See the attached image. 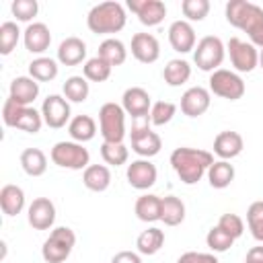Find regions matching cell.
Wrapping results in <instances>:
<instances>
[{
    "label": "cell",
    "instance_id": "cell-1",
    "mask_svg": "<svg viewBox=\"0 0 263 263\" xmlns=\"http://www.w3.org/2000/svg\"><path fill=\"white\" fill-rule=\"evenodd\" d=\"M224 14L232 27L249 35V41L257 49H263V8L261 6L249 0H230L226 2Z\"/></svg>",
    "mask_w": 263,
    "mask_h": 263
},
{
    "label": "cell",
    "instance_id": "cell-2",
    "mask_svg": "<svg viewBox=\"0 0 263 263\" xmlns=\"http://www.w3.org/2000/svg\"><path fill=\"white\" fill-rule=\"evenodd\" d=\"M212 164H214V156L208 150L181 146L171 152V166L185 185L199 183L203 175H208V168Z\"/></svg>",
    "mask_w": 263,
    "mask_h": 263
},
{
    "label": "cell",
    "instance_id": "cell-3",
    "mask_svg": "<svg viewBox=\"0 0 263 263\" xmlns=\"http://www.w3.org/2000/svg\"><path fill=\"white\" fill-rule=\"evenodd\" d=\"M127 14L123 4L109 0V2H99L95 4L88 14H86V27L95 35H113L119 33L125 27Z\"/></svg>",
    "mask_w": 263,
    "mask_h": 263
},
{
    "label": "cell",
    "instance_id": "cell-4",
    "mask_svg": "<svg viewBox=\"0 0 263 263\" xmlns=\"http://www.w3.org/2000/svg\"><path fill=\"white\" fill-rule=\"evenodd\" d=\"M74 245H76L74 230L68 226H55L51 228L49 236L41 247V257L45 263H64L70 257Z\"/></svg>",
    "mask_w": 263,
    "mask_h": 263
},
{
    "label": "cell",
    "instance_id": "cell-5",
    "mask_svg": "<svg viewBox=\"0 0 263 263\" xmlns=\"http://www.w3.org/2000/svg\"><path fill=\"white\" fill-rule=\"evenodd\" d=\"M132 132H129V138H132V150L142 156V158H152L160 152L162 148V140L156 132H152V123H150V115L148 117H138V119H132Z\"/></svg>",
    "mask_w": 263,
    "mask_h": 263
},
{
    "label": "cell",
    "instance_id": "cell-6",
    "mask_svg": "<svg viewBox=\"0 0 263 263\" xmlns=\"http://www.w3.org/2000/svg\"><path fill=\"white\" fill-rule=\"evenodd\" d=\"M226 55V45L222 43L220 37L216 35H205L197 41L195 49H193V62L201 72H216L220 70L222 62Z\"/></svg>",
    "mask_w": 263,
    "mask_h": 263
},
{
    "label": "cell",
    "instance_id": "cell-7",
    "mask_svg": "<svg viewBox=\"0 0 263 263\" xmlns=\"http://www.w3.org/2000/svg\"><path fill=\"white\" fill-rule=\"evenodd\" d=\"M49 158L60 168H70V171H84L90 164L88 150L84 148V144H78L74 140H70V142L64 140V142L53 144Z\"/></svg>",
    "mask_w": 263,
    "mask_h": 263
},
{
    "label": "cell",
    "instance_id": "cell-8",
    "mask_svg": "<svg viewBox=\"0 0 263 263\" xmlns=\"http://www.w3.org/2000/svg\"><path fill=\"white\" fill-rule=\"evenodd\" d=\"M125 111L121 105L109 101L99 109V132L103 142H123L125 138Z\"/></svg>",
    "mask_w": 263,
    "mask_h": 263
},
{
    "label": "cell",
    "instance_id": "cell-9",
    "mask_svg": "<svg viewBox=\"0 0 263 263\" xmlns=\"http://www.w3.org/2000/svg\"><path fill=\"white\" fill-rule=\"evenodd\" d=\"M208 82H210V92H214L216 97H222L226 101H238V99H242V95L247 90L240 74L234 70H226V68L212 72Z\"/></svg>",
    "mask_w": 263,
    "mask_h": 263
},
{
    "label": "cell",
    "instance_id": "cell-10",
    "mask_svg": "<svg viewBox=\"0 0 263 263\" xmlns=\"http://www.w3.org/2000/svg\"><path fill=\"white\" fill-rule=\"evenodd\" d=\"M226 51L230 55V64L234 72L238 74H249L259 66V49L251 41H242L238 37H230L226 43Z\"/></svg>",
    "mask_w": 263,
    "mask_h": 263
},
{
    "label": "cell",
    "instance_id": "cell-11",
    "mask_svg": "<svg viewBox=\"0 0 263 263\" xmlns=\"http://www.w3.org/2000/svg\"><path fill=\"white\" fill-rule=\"evenodd\" d=\"M43 123L51 129H60L70 123V101L62 95H49L41 105Z\"/></svg>",
    "mask_w": 263,
    "mask_h": 263
},
{
    "label": "cell",
    "instance_id": "cell-12",
    "mask_svg": "<svg viewBox=\"0 0 263 263\" xmlns=\"http://www.w3.org/2000/svg\"><path fill=\"white\" fill-rule=\"evenodd\" d=\"M125 177H127V183H129L134 189L146 191V189H150V187L156 183L158 171H156V166L150 162V158H138V160H132V162L127 164Z\"/></svg>",
    "mask_w": 263,
    "mask_h": 263
},
{
    "label": "cell",
    "instance_id": "cell-13",
    "mask_svg": "<svg viewBox=\"0 0 263 263\" xmlns=\"http://www.w3.org/2000/svg\"><path fill=\"white\" fill-rule=\"evenodd\" d=\"M127 8L146 27H156L166 16V4L162 0H127Z\"/></svg>",
    "mask_w": 263,
    "mask_h": 263
},
{
    "label": "cell",
    "instance_id": "cell-14",
    "mask_svg": "<svg viewBox=\"0 0 263 263\" xmlns=\"http://www.w3.org/2000/svg\"><path fill=\"white\" fill-rule=\"evenodd\" d=\"M121 107H123V111L132 119L148 117L150 115V109H152V99H150L148 90H144L142 86H129V88L123 90Z\"/></svg>",
    "mask_w": 263,
    "mask_h": 263
},
{
    "label": "cell",
    "instance_id": "cell-15",
    "mask_svg": "<svg viewBox=\"0 0 263 263\" xmlns=\"http://www.w3.org/2000/svg\"><path fill=\"white\" fill-rule=\"evenodd\" d=\"M27 220L35 230H49L55 222V205L49 197H35L27 208Z\"/></svg>",
    "mask_w": 263,
    "mask_h": 263
},
{
    "label": "cell",
    "instance_id": "cell-16",
    "mask_svg": "<svg viewBox=\"0 0 263 263\" xmlns=\"http://www.w3.org/2000/svg\"><path fill=\"white\" fill-rule=\"evenodd\" d=\"M168 43L177 53H189L195 49L197 45V37H195V29L189 21H175L168 27Z\"/></svg>",
    "mask_w": 263,
    "mask_h": 263
},
{
    "label": "cell",
    "instance_id": "cell-17",
    "mask_svg": "<svg viewBox=\"0 0 263 263\" xmlns=\"http://www.w3.org/2000/svg\"><path fill=\"white\" fill-rule=\"evenodd\" d=\"M212 95L203 86H191L181 97V113L187 117H199L210 109Z\"/></svg>",
    "mask_w": 263,
    "mask_h": 263
},
{
    "label": "cell",
    "instance_id": "cell-18",
    "mask_svg": "<svg viewBox=\"0 0 263 263\" xmlns=\"http://www.w3.org/2000/svg\"><path fill=\"white\" fill-rule=\"evenodd\" d=\"M23 43H25V49L29 53H37L41 58V53H45L49 43H51L49 27L45 23H31V25H27V29L23 31Z\"/></svg>",
    "mask_w": 263,
    "mask_h": 263
},
{
    "label": "cell",
    "instance_id": "cell-19",
    "mask_svg": "<svg viewBox=\"0 0 263 263\" xmlns=\"http://www.w3.org/2000/svg\"><path fill=\"white\" fill-rule=\"evenodd\" d=\"M132 55L140 64H154L160 58V43L152 33H136L132 37Z\"/></svg>",
    "mask_w": 263,
    "mask_h": 263
},
{
    "label": "cell",
    "instance_id": "cell-20",
    "mask_svg": "<svg viewBox=\"0 0 263 263\" xmlns=\"http://www.w3.org/2000/svg\"><path fill=\"white\" fill-rule=\"evenodd\" d=\"M245 148V140L238 132L224 129L214 138V154L220 160H232L236 158Z\"/></svg>",
    "mask_w": 263,
    "mask_h": 263
},
{
    "label": "cell",
    "instance_id": "cell-21",
    "mask_svg": "<svg viewBox=\"0 0 263 263\" xmlns=\"http://www.w3.org/2000/svg\"><path fill=\"white\" fill-rule=\"evenodd\" d=\"M39 97V82L31 76H16L10 82L8 88V99L23 105V107H31V103Z\"/></svg>",
    "mask_w": 263,
    "mask_h": 263
},
{
    "label": "cell",
    "instance_id": "cell-22",
    "mask_svg": "<svg viewBox=\"0 0 263 263\" xmlns=\"http://www.w3.org/2000/svg\"><path fill=\"white\" fill-rule=\"evenodd\" d=\"M86 60V43L80 37H66L58 47V62L62 66H78Z\"/></svg>",
    "mask_w": 263,
    "mask_h": 263
},
{
    "label": "cell",
    "instance_id": "cell-23",
    "mask_svg": "<svg viewBox=\"0 0 263 263\" xmlns=\"http://www.w3.org/2000/svg\"><path fill=\"white\" fill-rule=\"evenodd\" d=\"M82 183H84V187L88 191H95V193L107 191L109 185H111V171H109V166H105V164H88L82 171Z\"/></svg>",
    "mask_w": 263,
    "mask_h": 263
},
{
    "label": "cell",
    "instance_id": "cell-24",
    "mask_svg": "<svg viewBox=\"0 0 263 263\" xmlns=\"http://www.w3.org/2000/svg\"><path fill=\"white\" fill-rule=\"evenodd\" d=\"M160 210H162V197H158L154 193L140 195L134 205V212H136L138 220H142V222H158Z\"/></svg>",
    "mask_w": 263,
    "mask_h": 263
},
{
    "label": "cell",
    "instance_id": "cell-25",
    "mask_svg": "<svg viewBox=\"0 0 263 263\" xmlns=\"http://www.w3.org/2000/svg\"><path fill=\"white\" fill-rule=\"evenodd\" d=\"M68 134L78 144L90 142L97 136V121L90 115H76L68 123Z\"/></svg>",
    "mask_w": 263,
    "mask_h": 263
},
{
    "label": "cell",
    "instance_id": "cell-26",
    "mask_svg": "<svg viewBox=\"0 0 263 263\" xmlns=\"http://www.w3.org/2000/svg\"><path fill=\"white\" fill-rule=\"evenodd\" d=\"M0 208L6 216H16L25 208V191L18 185H4L0 189Z\"/></svg>",
    "mask_w": 263,
    "mask_h": 263
},
{
    "label": "cell",
    "instance_id": "cell-27",
    "mask_svg": "<svg viewBox=\"0 0 263 263\" xmlns=\"http://www.w3.org/2000/svg\"><path fill=\"white\" fill-rule=\"evenodd\" d=\"M21 166L29 177H41L47 171V156L39 148H25L21 152Z\"/></svg>",
    "mask_w": 263,
    "mask_h": 263
},
{
    "label": "cell",
    "instance_id": "cell-28",
    "mask_svg": "<svg viewBox=\"0 0 263 263\" xmlns=\"http://www.w3.org/2000/svg\"><path fill=\"white\" fill-rule=\"evenodd\" d=\"M164 245V232L156 226H150L142 230L136 238V247L140 255H156Z\"/></svg>",
    "mask_w": 263,
    "mask_h": 263
},
{
    "label": "cell",
    "instance_id": "cell-29",
    "mask_svg": "<svg viewBox=\"0 0 263 263\" xmlns=\"http://www.w3.org/2000/svg\"><path fill=\"white\" fill-rule=\"evenodd\" d=\"M162 78L168 86H181L185 84L189 78H191V66L189 62L181 60V58H175V60H168L164 70H162Z\"/></svg>",
    "mask_w": 263,
    "mask_h": 263
},
{
    "label": "cell",
    "instance_id": "cell-30",
    "mask_svg": "<svg viewBox=\"0 0 263 263\" xmlns=\"http://www.w3.org/2000/svg\"><path fill=\"white\" fill-rule=\"evenodd\" d=\"M234 166L230 160H214V164L208 168V181L214 189H226L234 181Z\"/></svg>",
    "mask_w": 263,
    "mask_h": 263
},
{
    "label": "cell",
    "instance_id": "cell-31",
    "mask_svg": "<svg viewBox=\"0 0 263 263\" xmlns=\"http://www.w3.org/2000/svg\"><path fill=\"white\" fill-rule=\"evenodd\" d=\"M183 220H185V203L177 195H164L160 222H164V226H179Z\"/></svg>",
    "mask_w": 263,
    "mask_h": 263
},
{
    "label": "cell",
    "instance_id": "cell-32",
    "mask_svg": "<svg viewBox=\"0 0 263 263\" xmlns=\"http://www.w3.org/2000/svg\"><path fill=\"white\" fill-rule=\"evenodd\" d=\"M99 58H103L105 62H109L111 66H121L127 60V47L121 39L115 37H107L101 45H99Z\"/></svg>",
    "mask_w": 263,
    "mask_h": 263
},
{
    "label": "cell",
    "instance_id": "cell-33",
    "mask_svg": "<svg viewBox=\"0 0 263 263\" xmlns=\"http://www.w3.org/2000/svg\"><path fill=\"white\" fill-rule=\"evenodd\" d=\"M60 72V66L55 60L51 58H35L31 64H29V76L35 78L37 82H51Z\"/></svg>",
    "mask_w": 263,
    "mask_h": 263
},
{
    "label": "cell",
    "instance_id": "cell-34",
    "mask_svg": "<svg viewBox=\"0 0 263 263\" xmlns=\"http://www.w3.org/2000/svg\"><path fill=\"white\" fill-rule=\"evenodd\" d=\"M111 70H113V66H111L109 62H105L103 58L95 55V58H90V60L84 62V66H82V76H84L88 82H105V80H109Z\"/></svg>",
    "mask_w": 263,
    "mask_h": 263
},
{
    "label": "cell",
    "instance_id": "cell-35",
    "mask_svg": "<svg viewBox=\"0 0 263 263\" xmlns=\"http://www.w3.org/2000/svg\"><path fill=\"white\" fill-rule=\"evenodd\" d=\"M62 90H64V97L70 103H84L88 99L90 84L84 76H70V78H66Z\"/></svg>",
    "mask_w": 263,
    "mask_h": 263
},
{
    "label": "cell",
    "instance_id": "cell-36",
    "mask_svg": "<svg viewBox=\"0 0 263 263\" xmlns=\"http://www.w3.org/2000/svg\"><path fill=\"white\" fill-rule=\"evenodd\" d=\"M101 156L111 166H121L129 158V150L123 142H103L101 144Z\"/></svg>",
    "mask_w": 263,
    "mask_h": 263
},
{
    "label": "cell",
    "instance_id": "cell-37",
    "mask_svg": "<svg viewBox=\"0 0 263 263\" xmlns=\"http://www.w3.org/2000/svg\"><path fill=\"white\" fill-rule=\"evenodd\" d=\"M18 39H21V29L14 21H6L0 25V53L2 55L12 53Z\"/></svg>",
    "mask_w": 263,
    "mask_h": 263
},
{
    "label": "cell",
    "instance_id": "cell-38",
    "mask_svg": "<svg viewBox=\"0 0 263 263\" xmlns=\"http://www.w3.org/2000/svg\"><path fill=\"white\" fill-rule=\"evenodd\" d=\"M41 125H43V115H41V111H37L33 107H25L14 123L16 129L27 132V134H37L41 129Z\"/></svg>",
    "mask_w": 263,
    "mask_h": 263
},
{
    "label": "cell",
    "instance_id": "cell-39",
    "mask_svg": "<svg viewBox=\"0 0 263 263\" xmlns=\"http://www.w3.org/2000/svg\"><path fill=\"white\" fill-rule=\"evenodd\" d=\"M247 226L255 240L263 242V199L253 201L247 210Z\"/></svg>",
    "mask_w": 263,
    "mask_h": 263
},
{
    "label": "cell",
    "instance_id": "cell-40",
    "mask_svg": "<svg viewBox=\"0 0 263 263\" xmlns=\"http://www.w3.org/2000/svg\"><path fill=\"white\" fill-rule=\"evenodd\" d=\"M175 113H177V105L175 103H171V101H156V103H152V109H150V123L156 125V127L166 125V123H171Z\"/></svg>",
    "mask_w": 263,
    "mask_h": 263
},
{
    "label": "cell",
    "instance_id": "cell-41",
    "mask_svg": "<svg viewBox=\"0 0 263 263\" xmlns=\"http://www.w3.org/2000/svg\"><path fill=\"white\" fill-rule=\"evenodd\" d=\"M205 245L210 247L212 253H226L234 245V238L228 236L220 226H212L205 234Z\"/></svg>",
    "mask_w": 263,
    "mask_h": 263
},
{
    "label": "cell",
    "instance_id": "cell-42",
    "mask_svg": "<svg viewBox=\"0 0 263 263\" xmlns=\"http://www.w3.org/2000/svg\"><path fill=\"white\" fill-rule=\"evenodd\" d=\"M181 12L185 16V21H203L210 12V2L208 0H183L181 2Z\"/></svg>",
    "mask_w": 263,
    "mask_h": 263
},
{
    "label": "cell",
    "instance_id": "cell-43",
    "mask_svg": "<svg viewBox=\"0 0 263 263\" xmlns=\"http://www.w3.org/2000/svg\"><path fill=\"white\" fill-rule=\"evenodd\" d=\"M10 10H12V16H14L16 21L31 25V21H33V18L37 16V12H39V4H37V0H14V2L10 4Z\"/></svg>",
    "mask_w": 263,
    "mask_h": 263
},
{
    "label": "cell",
    "instance_id": "cell-44",
    "mask_svg": "<svg viewBox=\"0 0 263 263\" xmlns=\"http://www.w3.org/2000/svg\"><path fill=\"white\" fill-rule=\"evenodd\" d=\"M216 226H220V228H222L228 236H232L234 240L240 238L242 232H245V222H242V218H240L238 214H230V212H228V214H222Z\"/></svg>",
    "mask_w": 263,
    "mask_h": 263
},
{
    "label": "cell",
    "instance_id": "cell-45",
    "mask_svg": "<svg viewBox=\"0 0 263 263\" xmlns=\"http://www.w3.org/2000/svg\"><path fill=\"white\" fill-rule=\"evenodd\" d=\"M23 109H25L23 105H18V103L6 99L4 105H2V121H4L8 127H14V123H16V119H18V115H21Z\"/></svg>",
    "mask_w": 263,
    "mask_h": 263
},
{
    "label": "cell",
    "instance_id": "cell-46",
    "mask_svg": "<svg viewBox=\"0 0 263 263\" xmlns=\"http://www.w3.org/2000/svg\"><path fill=\"white\" fill-rule=\"evenodd\" d=\"M177 263H220L214 253H197V251H187L183 253Z\"/></svg>",
    "mask_w": 263,
    "mask_h": 263
},
{
    "label": "cell",
    "instance_id": "cell-47",
    "mask_svg": "<svg viewBox=\"0 0 263 263\" xmlns=\"http://www.w3.org/2000/svg\"><path fill=\"white\" fill-rule=\"evenodd\" d=\"M111 263H142V257L140 253H134V251H119L113 255Z\"/></svg>",
    "mask_w": 263,
    "mask_h": 263
},
{
    "label": "cell",
    "instance_id": "cell-48",
    "mask_svg": "<svg viewBox=\"0 0 263 263\" xmlns=\"http://www.w3.org/2000/svg\"><path fill=\"white\" fill-rule=\"evenodd\" d=\"M245 263H263V245L261 247H251L247 251Z\"/></svg>",
    "mask_w": 263,
    "mask_h": 263
},
{
    "label": "cell",
    "instance_id": "cell-49",
    "mask_svg": "<svg viewBox=\"0 0 263 263\" xmlns=\"http://www.w3.org/2000/svg\"><path fill=\"white\" fill-rule=\"evenodd\" d=\"M259 68H263V49L259 51Z\"/></svg>",
    "mask_w": 263,
    "mask_h": 263
}]
</instances>
